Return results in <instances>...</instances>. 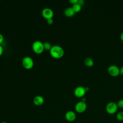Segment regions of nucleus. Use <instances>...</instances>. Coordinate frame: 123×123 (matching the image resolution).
Listing matches in <instances>:
<instances>
[{
    "instance_id": "obj_13",
    "label": "nucleus",
    "mask_w": 123,
    "mask_h": 123,
    "mask_svg": "<svg viewBox=\"0 0 123 123\" xmlns=\"http://www.w3.org/2000/svg\"><path fill=\"white\" fill-rule=\"evenodd\" d=\"M74 12H80V11L81 9V6L78 3H76L74 4H73V6L72 7Z\"/></svg>"
},
{
    "instance_id": "obj_25",
    "label": "nucleus",
    "mask_w": 123,
    "mask_h": 123,
    "mask_svg": "<svg viewBox=\"0 0 123 123\" xmlns=\"http://www.w3.org/2000/svg\"><path fill=\"white\" fill-rule=\"evenodd\" d=\"M85 90H86V91H87L88 90H89V87H85Z\"/></svg>"
},
{
    "instance_id": "obj_22",
    "label": "nucleus",
    "mask_w": 123,
    "mask_h": 123,
    "mask_svg": "<svg viewBox=\"0 0 123 123\" xmlns=\"http://www.w3.org/2000/svg\"><path fill=\"white\" fill-rule=\"evenodd\" d=\"M2 53H3V48L2 46L0 45V56L2 55Z\"/></svg>"
},
{
    "instance_id": "obj_23",
    "label": "nucleus",
    "mask_w": 123,
    "mask_h": 123,
    "mask_svg": "<svg viewBox=\"0 0 123 123\" xmlns=\"http://www.w3.org/2000/svg\"><path fill=\"white\" fill-rule=\"evenodd\" d=\"M120 38L122 41H123V32H122V33L120 35Z\"/></svg>"
},
{
    "instance_id": "obj_8",
    "label": "nucleus",
    "mask_w": 123,
    "mask_h": 123,
    "mask_svg": "<svg viewBox=\"0 0 123 123\" xmlns=\"http://www.w3.org/2000/svg\"><path fill=\"white\" fill-rule=\"evenodd\" d=\"M42 15L45 19H49L52 18L54 13L53 11L49 8H45L42 11Z\"/></svg>"
},
{
    "instance_id": "obj_20",
    "label": "nucleus",
    "mask_w": 123,
    "mask_h": 123,
    "mask_svg": "<svg viewBox=\"0 0 123 123\" xmlns=\"http://www.w3.org/2000/svg\"><path fill=\"white\" fill-rule=\"evenodd\" d=\"M69 2L73 4H74L76 3H77L78 0H69Z\"/></svg>"
},
{
    "instance_id": "obj_5",
    "label": "nucleus",
    "mask_w": 123,
    "mask_h": 123,
    "mask_svg": "<svg viewBox=\"0 0 123 123\" xmlns=\"http://www.w3.org/2000/svg\"><path fill=\"white\" fill-rule=\"evenodd\" d=\"M87 105L85 102L82 101H80L76 103L75 105V111L79 113L84 112L86 109Z\"/></svg>"
},
{
    "instance_id": "obj_26",
    "label": "nucleus",
    "mask_w": 123,
    "mask_h": 123,
    "mask_svg": "<svg viewBox=\"0 0 123 123\" xmlns=\"http://www.w3.org/2000/svg\"><path fill=\"white\" fill-rule=\"evenodd\" d=\"M8 123L6 122H5V121H3V122H1V123Z\"/></svg>"
},
{
    "instance_id": "obj_18",
    "label": "nucleus",
    "mask_w": 123,
    "mask_h": 123,
    "mask_svg": "<svg viewBox=\"0 0 123 123\" xmlns=\"http://www.w3.org/2000/svg\"><path fill=\"white\" fill-rule=\"evenodd\" d=\"M85 1L84 0H78V2L77 3H78L80 5L82 6L84 4Z\"/></svg>"
},
{
    "instance_id": "obj_14",
    "label": "nucleus",
    "mask_w": 123,
    "mask_h": 123,
    "mask_svg": "<svg viewBox=\"0 0 123 123\" xmlns=\"http://www.w3.org/2000/svg\"><path fill=\"white\" fill-rule=\"evenodd\" d=\"M43 44L44 49H45L46 50H50L52 46L49 42H45L43 43Z\"/></svg>"
},
{
    "instance_id": "obj_10",
    "label": "nucleus",
    "mask_w": 123,
    "mask_h": 123,
    "mask_svg": "<svg viewBox=\"0 0 123 123\" xmlns=\"http://www.w3.org/2000/svg\"><path fill=\"white\" fill-rule=\"evenodd\" d=\"M44 102V99L41 96H37L33 99L34 104L37 106H41Z\"/></svg>"
},
{
    "instance_id": "obj_1",
    "label": "nucleus",
    "mask_w": 123,
    "mask_h": 123,
    "mask_svg": "<svg viewBox=\"0 0 123 123\" xmlns=\"http://www.w3.org/2000/svg\"><path fill=\"white\" fill-rule=\"evenodd\" d=\"M50 55L55 59H60L64 55V49L59 45H54L52 46L49 50Z\"/></svg>"
},
{
    "instance_id": "obj_12",
    "label": "nucleus",
    "mask_w": 123,
    "mask_h": 123,
    "mask_svg": "<svg viewBox=\"0 0 123 123\" xmlns=\"http://www.w3.org/2000/svg\"><path fill=\"white\" fill-rule=\"evenodd\" d=\"M84 63L87 66L91 67L94 64V62H93V60L91 58L87 57V58H86L84 60Z\"/></svg>"
},
{
    "instance_id": "obj_21",
    "label": "nucleus",
    "mask_w": 123,
    "mask_h": 123,
    "mask_svg": "<svg viewBox=\"0 0 123 123\" xmlns=\"http://www.w3.org/2000/svg\"><path fill=\"white\" fill-rule=\"evenodd\" d=\"M120 74L123 75V66L120 68Z\"/></svg>"
},
{
    "instance_id": "obj_7",
    "label": "nucleus",
    "mask_w": 123,
    "mask_h": 123,
    "mask_svg": "<svg viewBox=\"0 0 123 123\" xmlns=\"http://www.w3.org/2000/svg\"><path fill=\"white\" fill-rule=\"evenodd\" d=\"M86 92L85 88L83 86H78L74 90V94L77 98H83L85 95Z\"/></svg>"
},
{
    "instance_id": "obj_2",
    "label": "nucleus",
    "mask_w": 123,
    "mask_h": 123,
    "mask_svg": "<svg viewBox=\"0 0 123 123\" xmlns=\"http://www.w3.org/2000/svg\"><path fill=\"white\" fill-rule=\"evenodd\" d=\"M32 49L37 54L41 53L44 50L43 43L39 40L35 41L32 44Z\"/></svg>"
},
{
    "instance_id": "obj_4",
    "label": "nucleus",
    "mask_w": 123,
    "mask_h": 123,
    "mask_svg": "<svg viewBox=\"0 0 123 123\" xmlns=\"http://www.w3.org/2000/svg\"><path fill=\"white\" fill-rule=\"evenodd\" d=\"M22 62L24 67L26 69H31L34 65V61L33 59L29 56H26L23 58Z\"/></svg>"
},
{
    "instance_id": "obj_9",
    "label": "nucleus",
    "mask_w": 123,
    "mask_h": 123,
    "mask_svg": "<svg viewBox=\"0 0 123 123\" xmlns=\"http://www.w3.org/2000/svg\"><path fill=\"white\" fill-rule=\"evenodd\" d=\"M65 118L67 121L72 122L76 119V115L74 111H69L66 112L65 114Z\"/></svg>"
},
{
    "instance_id": "obj_16",
    "label": "nucleus",
    "mask_w": 123,
    "mask_h": 123,
    "mask_svg": "<svg viewBox=\"0 0 123 123\" xmlns=\"http://www.w3.org/2000/svg\"><path fill=\"white\" fill-rule=\"evenodd\" d=\"M117 106L118 108H123V99H121L119 100L117 103Z\"/></svg>"
},
{
    "instance_id": "obj_17",
    "label": "nucleus",
    "mask_w": 123,
    "mask_h": 123,
    "mask_svg": "<svg viewBox=\"0 0 123 123\" xmlns=\"http://www.w3.org/2000/svg\"><path fill=\"white\" fill-rule=\"evenodd\" d=\"M47 22L49 25H51L53 24V20L52 19V18L51 19H49L47 20Z\"/></svg>"
},
{
    "instance_id": "obj_3",
    "label": "nucleus",
    "mask_w": 123,
    "mask_h": 123,
    "mask_svg": "<svg viewBox=\"0 0 123 123\" xmlns=\"http://www.w3.org/2000/svg\"><path fill=\"white\" fill-rule=\"evenodd\" d=\"M118 106L117 103L111 101L107 103L106 106V111L108 113L110 114H114L118 110Z\"/></svg>"
},
{
    "instance_id": "obj_24",
    "label": "nucleus",
    "mask_w": 123,
    "mask_h": 123,
    "mask_svg": "<svg viewBox=\"0 0 123 123\" xmlns=\"http://www.w3.org/2000/svg\"><path fill=\"white\" fill-rule=\"evenodd\" d=\"M86 100V98H84V97H83L82 98V100L81 101H82L83 102H85Z\"/></svg>"
},
{
    "instance_id": "obj_6",
    "label": "nucleus",
    "mask_w": 123,
    "mask_h": 123,
    "mask_svg": "<svg viewBox=\"0 0 123 123\" xmlns=\"http://www.w3.org/2000/svg\"><path fill=\"white\" fill-rule=\"evenodd\" d=\"M108 72L111 75L116 76L120 74V69L115 65H111L108 68Z\"/></svg>"
},
{
    "instance_id": "obj_11",
    "label": "nucleus",
    "mask_w": 123,
    "mask_h": 123,
    "mask_svg": "<svg viewBox=\"0 0 123 123\" xmlns=\"http://www.w3.org/2000/svg\"><path fill=\"white\" fill-rule=\"evenodd\" d=\"M64 14L66 16L70 17L73 16L74 15L75 12L73 10L72 7H68L65 9V10L64 11Z\"/></svg>"
},
{
    "instance_id": "obj_19",
    "label": "nucleus",
    "mask_w": 123,
    "mask_h": 123,
    "mask_svg": "<svg viewBox=\"0 0 123 123\" xmlns=\"http://www.w3.org/2000/svg\"><path fill=\"white\" fill-rule=\"evenodd\" d=\"M3 39H4V38H3V35L1 34H0V45L3 42Z\"/></svg>"
},
{
    "instance_id": "obj_15",
    "label": "nucleus",
    "mask_w": 123,
    "mask_h": 123,
    "mask_svg": "<svg viewBox=\"0 0 123 123\" xmlns=\"http://www.w3.org/2000/svg\"><path fill=\"white\" fill-rule=\"evenodd\" d=\"M116 118L118 121H123V111H120L116 114Z\"/></svg>"
}]
</instances>
